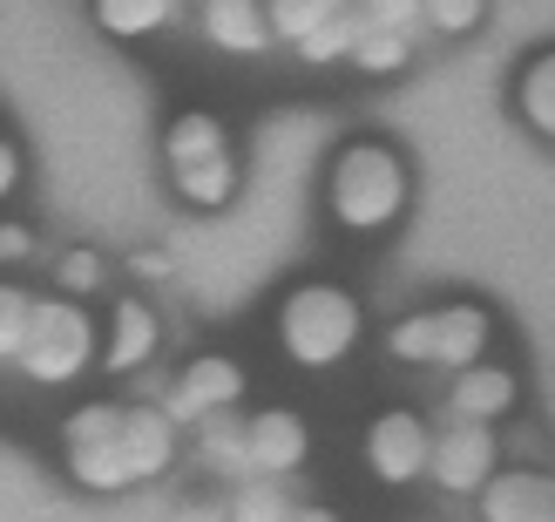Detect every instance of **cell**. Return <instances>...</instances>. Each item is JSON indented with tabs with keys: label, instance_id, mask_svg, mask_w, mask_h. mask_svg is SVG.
I'll list each match as a JSON object with an SVG mask.
<instances>
[{
	"label": "cell",
	"instance_id": "cell-1",
	"mask_svg": "<svg viewBox=\"0 0 555 522\" xmlns=\"http://www.w3.org/2000/svg\"><path fill=\"white\" fill-rule=\"evenodd\" d=\"M406 198H413V177H406V156L393 143H346L325 170V204L359 238L400 225Z\"/></svg>",
	"mask_w": 555,
	"mask_h": 522
},
{
	"label": "cell",
	"instance_id": "cell-2",
	"mask_svg": "<svg viewBox=\"0 0 555 522\" xmlns=\"http://www.w3.org/2000/svg\"><path fill=\"white\" fill-rule=\"evenodd\" d=\"M488 340H494V313L481 298H448V306H427L400 319L393 333H386V353L406 367H440V373H461L488 360Z\"/></svg>",
	"mask_w": 555,
	"mask_h": 522
},
{
	"label": "cell",
	"instance_id": "cell-3",
	"mask_svg": "<svg viewBox=\"0 0 555 522\" xmlns=\"http://www.w3.org/2000/svg\"><path fill=\"white\" fill-rule=\"evenodd\" d=\"M359 333H366V313L339 285H292L285 306H278V346L298 367H339L359 346Z\"/></svg>",
	"mask_w": 555,
	"mask_h": 522
},
{
	"label": "cell",
	"instance_id": "cell-4",
	"mask_svg": "<svg viewBox=\"0 0 555 522\" xmlns=\"http://www.w3.org/2000/svg\"><path fill=\"white\" fill-rule=\"evenodd\" d=\"M89 360H95L89 313H81L75 298H35V326H27L21 367L35 373V380H48V387H62V380H75Z\"/></svg>",
	"mask_w": 555,
	"mask_h": 522
},
{
	"label": "cell",
	"instance_id": "cell-5",
	"mask_svg": "<svg viewBox=\"0 0 555 522\" xmlns=\"http://www.w3.org/2000/svg\"><path fill=\"white\" fill-rule=\"evenodd\" d=\"M68 442V475L81 488H95V496H108V488H129V461H122V407H81V415H68L62 428Z\"/></svg>",
	"mask_w": 555,
	"mask_h": 522
},
{
	"label": "cell",
	"instance_id": "cell-6",
	"mask_svg": "<svg viewBox=\"0 0 555 522\" xmlns=\"http://www.w3.org/2000/svg\"><path fill=\"white\" fill-rule=\"evenodd\" d=\"M448 496H481V488L502 475V442H494L488 421H448L434 434V469H427Z\"/></svg>",
	"mask_w": 555,
	"mask_h": 522
},
{
	"label": "cell",
	"instance_id": "cell-7",
	"mask_svg": "<svg viewBox=\"0 0 555 522\" xmlns=\"http://www.w3.org/2000/svg\"><path fill=\"white\" fill-rule=\"evenodd\" d=\"M366 469L386 482V488H406L421 482L434 469V428L421 415H406V407H393V415H379L366 428Z\"/></svg>",
	"mask_w": 555,
	"mask_h": 522
},
{
	"label": "cell",
	"instance_id": "cell-8",
	"mask_svg": "<svg viewBox=\"0 0 555 522\" xmlns=\"http://www.w3.org/2000/svg\"><path fill=\"white\" fill-rule=\"evenodd\" d=\"M237 394H244V367L224 360V353H204V360H190V367L170 380V394H163V415L183 428V421L217 415V407H237Z\"/></svg>",
	"mask_w": 555,
	"mask_h": 522
},
{
	"label": "cell",
	"instance_id": "cell-9",
	"mask_svg": "<svg viewBox=\"0 0 555 522\" xmlns=\"http://www.w3.org/2000/svg\"><path fill=\"white\" fill-rule=\"evenodd\" d=\"M475 509L481 522H555V469H502Z\"/></svg>",
	"mask_w": 555,
	"mask_h": 522
},
{
	"label": "cell",
	"instance_id": "cell-10",
	"mask_svg": "<svg viewBox=\"0 0 555 522\" xmlns=\"http://www.w3.org/2000/svg\"><path fill=\"white\" fill-rule=\"evenodd\" d=\"M515 400H521V380L494 360H475V367H461L454 387H448V421H488L494 428V421L515 415Z\"/></svg>",
	"mask_w": 555,
	"mask_h": 522
},
{
	"label": "cell",
	"instance_id": "cell-11",
	"mask_svg": "<svg viewBox=\"0 0 555 522\" xmlns=\"http://www.w3.org/2000/svg\"><path fill=\"white\" fill-rule=\"evenodd\" d=\"M122 461L129 482H150L177 461V421L163 407H122Z\"/></svg>",
	"mask_w": 555,
	"mask_h": 522
},
{
	"label": "cell",
	"instance_id": "cell-12",
	"mask_svg": "<svg viewBox=\"0 0 555 522\" xmlns=\"http://www.w3.org/2000/svg\"><path fill=\"white\" fill-rule=\"evenodd\" d=\"M305 448H312V434H305V421L292 415V407H264V415H251V475H292Z\"/></svg>",
	"mask_w": 555,
	"mask_h": 522
},
{
	"label": "cell",
	"instance_id": "cell-13",
	"mask_svg": "<svg viewBox=\"0 0 555 522\" xmlns=\"http://www.w3.org/2000/svg\"><path fill=\"white\" fill-rule=\"evenodd\" d=\"M204 35H210V48H224V54H264L278 41L264 0H204Z\"/></svg>",
	"mask_w": 555,
	"mask_h": 522
},
{
	"label": "cell",
	"instance_id": "cell-14",
	"mask_svg": "<svg viewBox=\"0 0 555 522\" xmlns=\"http://www.w3.org/2000/svg\"><path fill=\"white\" fill-rule=\"evenodd\" d=\"M515 116L535 143L555 150V48H535L529 62L515 68Z\"/></svg>",
	"mask_w": 555,
	"mask_h": 522
},
{
	"label": "cell",
	"instance_id": "cell-15",
	"mask_svg": "<svg viewBox=\"0 0 555 522\" xmlns=\"http://www.w3.org/2000/svg\"><path fill=\"white\" fill-rule=\"evenodd\" d=\"M156 353V313L143 298H116V319H108V346H102V367L108 373H135Z\"/></svg>",
	"mask_w": 555,
	"mask_h": 522
},
{
	"label": "cell",
	"instance_id": "cell-16",
	"mask_svg": "<svg viewBox=\"0 0 555 522\" xmlns=\"http://www.w3.org/2000/svg\"><path fill=\"white\" fill-rule=\"evenodd\" d=\"M197 428H204V442H197L204 469L231 475V482H244V475H251V421H244L237 407H217V415H204Z\"/></svg>",
	"mask_w": 555,
	"mask_h": 522
},
{
	"label": "cell",
	"instance_id": "cell-17",
	"mask_svg": "<svg viewBox=\"0 0 555 522\" xmlns=\"http://www.w3.org/2000/svg\"><path fill=\"white\" fill-rule=\"evenodd\" d=\"M170 183H177V198H183V204H197V211H224V204L237 198V163H231V150H224V156H204V163H177Z\"/></svg>",
	"mask_w": 555,
	"mask_h": 522
},
{
	"label": "cell",
	"instance_id": "cell-18",
	"mask_svg": "<svg viewBox=\"0 0 555 522\" xmlns=\"http://www.w3.org/2000/svg\"><path fill=\"white\" fill-rule=\"evenodd\" d=\"M231 150V136L217 116H204V109H190V116H177L170 129H163V163H204V156H224Z\"/></svg>",
	"mask_w": 555,
	"mask_h": 522
},
{
	"label": "cell",
	"instance_id": "cell-19",
	"mask_svg": "<svg viewBox=\"0 0 555 522\" xmlns=\"http://www.w3.org/2000/svg\"><path fill=\"white\" fill-rule=\"evenodd\" d=\"M406 62H413V27H379V21L359 27V41H352L359 75H400Z\"/></svg>",
	"mask_w": 555,
	"mask_h": 522
},
{
	"label": "cell",
	"instance_id": "cell-20",
	"mask_svg": "<svg viewBox=\"0 0 555 522\" xmlns=\"http://www.w3.org/2000/svg\"><path fill=\"white\" fill-rule=\"evenodd\" d=\"M170 8H177V0H89L95 27H102V35H116V41H143V35H156V27L170 21Z\"/></svg>",
	"mask_w": 555,
	"mask_h": 522
},
{
	"label": "cell",
	"instance_id": "cell-21",
	"mask_svg": "<svg viewBox=\"0 0 555 522\" xmlns=\"http://www.w3.org/2000/svg\"><path fill=\"white\" fill-rule=\"evenodd\" d=\"M292 496H285V475H244L231 488V522H292Z\"/></svg>",
	"mask_w": 555,
	"mask_h": 522
},
{
	"label": "cell",
	"instance_id": "cell-22",
	"mask_svg": "<svg viewBox=\"0 0 555 522\" xmlns=\"http://www.w3.org/2000/svg\"><path fill=\"white\" fill-rule=\"evenodd\" d=\"M359 27H366V14H359V0H352V8H339L332 21H319L312 35L298 41V54H305V62H319V68H325V62H352Z\"/></svg>",
	"mask_w": 555,
	"mask_h": 522
},
{
	"label": "cell",
	"instance_id": "cell-23",
	"mask_svg": "<svg viewBox=\"0 0 555 522\" xmlns=\"http://www.w3.org/2000/svg\"><path fill=\"white\" fill-rule=\"evenodd\" d=\"M339 8H352V0H264V14H271V35H278V41H292V48H298L305 35H312L319 21H332Z\"/></svg>",
	"mask_w": 555,
	"mask_h": 522
},
{
	"label": "cell",
	"instance_id": "cell-24",
	"mask_svg": "<svg viewBox=\"0 0 555 522\" xmlns=\"http://www.w3.org/2000/svg\"><path fill=\"white\" fill-rule=\"evenodd\" d=\"M27 326H35V298L14 292V285H0V360H21Z\"/></svg>",
	"mask_w": 555,
	"mask_h": 522
},
{
	"label": "cell",
	"instance_id": "cell-25",
	"mask_svg": "<svg viewBox=\"0 0 555 522\" xmlns=\"http://www.w3.org/2000/svg\"><path fill=\"white\" fill-rule=\"evenodd\" d=\"M427 27L434 35H481L488 27V0H427Z\"/></svg>",
	"mask_w": 555,
	"mask_h": 522
},
{
	"label": "cell",
	"instance_id": "cell-26",
	"mask_svg": "<svg viewBox=\"0 0 555 522\" xmlns=\"http://www.w3.org/2000/svg\"><path fill=\"white\" fill-rule=\"evenodd\" d=\"M359 14L379 21V27H413V35H421V27H427V0H359Z\"/></svg>",
	"mask_w": 555,
	"mask_h": 522
},
{
	"label": "cell",
	"instance_id": "cell-27",
	"mask_svg": "<svg viewBox=\"0 0 555 522\" xmlns=\"http://www.w3.org/2000/svg\"><path fill=\"white\" fill-rule=\"evenodd\" d=\"M54 279L68 285V298H81V292H95V285H102V258H95V252H68Z\"/></svg>",
	"mask_w": 555,
	"mask_h": 522
},
{
	"label": "cell",
	"instance_id": "cell-28",
	"mask_svg": "<svg viewBox=\"0 0 555 522\" xmlns=\"http://www.w3.org/2000/svg\"><path fill=\"white\" fill-rule=\"evenodd\" d=\"M27 252H35L27 225H0V258H27Z\"/></svg>",
	"mask_w": 555,
	"mask_h": 522
},
{
	"label": "cell",
	"instance_id": "cell-29",
	"mask_svg": "<svg viewBox=\"0 0 555 522\" xmlns=\"http://www.w3.org/2000/svg\"><path fill=\"white\" fill-rule=\"evenodd\" d=\"M14 183H21V150L8 143V136H0V198H8Z\"/></svg>",
	"mask_w": 555,
	"mask_h": 522
},
{
	"label": "cell",
	"instance_id": "cell-30",
	"mask_svg": "<svg viewBox=\"0 0 555 522\" xmlns=\"http://www.w3.org/2000/svg\"><path fill=\"white\" fill-rule=\"evenodd\" d=\"M292 522H339V515L319 509V502H298V509H292Z\"/></svg>",
	"mask_w": 555,
	"mask_h": 522
}]
</instances>
